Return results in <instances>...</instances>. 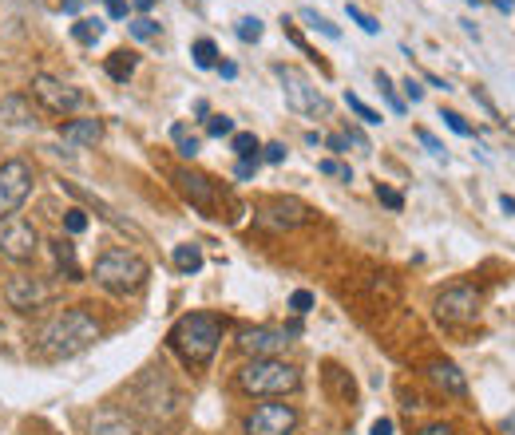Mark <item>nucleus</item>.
Wrapping results in <instances>:
<instances>
[{
    "instance_id": "49530a36",
    "label": "nucleus",
    "mask_w": 515,
    "mask_h": 435,
    "mask_svg": "<svg viewBox=\"0 0 515 435\" xmlns=\"http://www.w3.org/2000/svg\"><path fill=\"white\" fill-rule=\"evenodd\" d=\"M218 72H222V79H234L238 67H234V64H218Z\"/></svg>"
},
{
    "instance_id": "37998d69",
    "label": "nucleus",
    "mask_w": 515,
    "mask_h": 435,
    "mask_svg": "<svg viewBox=\"0 0 515 435\" xmlns=\"http://www.w3.org/2000/svg\"><path fill=\"white\" fill-rule=\"evenodd\" d=\"M325 146L337 151V155H345V151H349V138H345V135H330V138H325Z\"/></svg>"
},
{
    "instance_id": "c9c22d12",
    "label": "nucleus",
    "mask_w": 515,
    "mask_h": 435,
    "mask_svg": "<svg viewBox=\"0 0 515 435\" xmlns=\"http://www.w3.org/2000/svg\"><path fill=\"white\" fill-rule=\"evenodd\" d=\"M440 119H444V123H448V127H452V131H456V135H464V138H468V135H472V127H468V123H464V115H456V111H440Z\"/></svg>"
},
{
    "instance_id": "603ef678",
    "label": "nucleus",
    "mask_w": 515,
    "mask_h": 435,
    "mask_svg": "<svg viewBox=\"0 0 515 435\" xmlns=\"http://www.w3.org/2000/svg\"><path fill=\"white\" fill-rule=\"evenodd\" d=\"M468 4H475V8H480V0H468Z\"/></svg>"
},
{
    "instance_id": "6ab92c4d",
    "label": "nucleus",
    "mask_w": 515,
    "mask_h": 435,
    "mask_svg": "<svg viewBox=\"0 0 515 435\" xmlns=\"http://www.w3.org/2000/svg\"><path fill=\"white\" fill-rule=\"evenodd\" d=\"M52 245V257H56V265H59V273H64V281H79V262H76V245L72 242H64V237H56V242H48Z\"/></svg>"
},
{
    "instance_id": "f704fd0d",
    "label": "nucleus",
    "mask_w": 515,
    "mask_h": 435,
    "mask_svg": "<svg viewBox=\"0 0 515 435\" xmlns=\"http://www.w3.org/2000/svg\"><path fill=\"white\" fill-rule=\"evenodd\" d=\"M64 226H68V234H84L87 230V214L84 210H68L64 214Z\"/></svg>"
},
{
    "instance_id": "a18cd8bd",
    "label": "nucleus",
    "mask_w": 515,
    "mask_h": 435,
    "mask_svg": "<svg viewBox=\"0 0 515 435\" xmlns=\"http://www.w3.org/2000/svg\"><path fill=\"white\" fill-rule=\"evenodd\" d=\"M373 435H393V420H376L373 423Z\"/></svg>"
},
{
    "instance_id": "412c9836",
    "label": "nucleus",
    "mask_w": 515,
    "mask_h": 435,
    "mask_svg": "<svg viewBox=\"0 0 515 435\" xmlns=\"http://www.w3.org/2000/svg\"><path fill=\"white\" fill-rule=\"evenodd\" d=\"M135 52H127V48H119V52H112L107 56V75L112 79H119V84H123V79H131V72H135Z\"/></svg>"
},
{
    "instance_id": "3c124183",
    "label": "nucleus",
    "mask_w": 515,
    "mask_h": 435,
    "mask_svg": "<svg viewBox=\"0 0 515 435\" xmlns=\"http://www.w3.org/2000/svg\"><path fill=\"white\" fill-rule=\"evenodd\" d=\"M135 8L139 13H147V8H155V0H135Z\"/></svg>"
},
{
    "instance_id": "f3484780",
    "label": "nucleus",
    "mask_w": 515,
    "mask_h": 435,
    "mask_svg": "<svg viewBox=\"0 0 515 435\" xmlns=\"http://www.w3.org/2000/svg\"><path fill=\"white\" fill-rule=\"evenodd\" d=\"M99 135H104L99 119H68V123L59 127L64 146H92V143H99Z\"/></svg>"
},
{
    "instance_id": "5701e85b",
    "label": "nucleus",
    "mask_w": 515,
    "mask_h": 435,
    "mask_svg": "<svg viewBox=\"0 0 515 435\" xmlns=\"http://www.w3.org/2000/svg\"><path fill=\"white\" fill-rule=\"evenodd\" d=\"M171 138H175V146H178V155H183V158H194L198 146H203V143H198V135L186 131V123H175L171 127Z\"/></svg>"
},
{
    "instance_id": "20e7f679",
    "label": "nucleus",
    "mask_w": 515,
    "mask_h": 435,
    "mask_svg": "<svg viewBox=\"0 0 515 435\" xmlns=\"http://www.w3.org/2000/svg\"><path fill=\"white\" fill-rule=\"evenodd\" d=\"M147 262L139 253L131 250H107V253H99L95 257V285H104L107 293H135L139 285L147 281Z\"/></svg>"
},
{
    "instance_id": "bb28decb",
    "label": "nucleus",
    "mask_w": 515,
    "mask_h": 435,
    "mask_svg": "<svg viewBox=\"0 0 515 435\" xmlns=\"http://www.w3.org/2000/svg\"><path fill=\"white\" fill-rule=\"evenodd\" d=\"M234 32H238V40H246V44H258V40H262V20H258V16H242L234 24Z\"/></svg>"
},
{
    "instance_id": "79ce46f5",
    "label": "nucleus",
    "mask_w": 515,
    "mask_h": 435,
    "mask_svg": "<svg viewBox=\"0 0 515 435\" xmlns=\"http://www.w3.org/2000/svg\"><path fill=\"white\" fill-rule=\"evenodd\" d=\"M254 171H258V158H242V163H238V178H242V182H246V178H254Z\"/></svg>"
},
{
    "instance_id": "6e6552de",
    "label": "nucleus",
    "mask_w": 515,
    "mask_h": 435,
    "mask_svg": "<svg viewBox=\"0 0 515 435\" xmlns=\"http://www.w3.org/2000/svg\"><path fill=\"white\" fill-rule=\"evenodd\" d=\"M480 313V289L475 285H452L436 297V316L444 324H468Z\"/></svg>"
},
{
    "instance_id": "2f4dec72",
    "label": "nucleus",
    "mask_w": 515,
    "mask_h": 435,
    "mask_svg": "<svg viewBox=\"0 0 515 435\" xmlns=\"http://www.w3.org/2000/svg\"><path fill=\"white\" fill-rule=\"evenodd\" d=\"M376 198H381L389 210H401V206H404V194L393 191V186H384V182H376Z\"/></svg>"
},
{
    "instance_id": "c03bdc74",
    "label": "nucleus",
    "mask_w": 515,
    "mask_h": 435,
    "mask_svg": "<svg viewBox=\"0 0 515 435\" xmlns=\"http://www.w3.org/2000/svg\"><path fill=\"white\" fill-rule=\"evenodd\" d=\"M416 435H456V431L448 428V423H429V428H420Z\"/></svg>"
},
{
    "instance_id": "1a4fd4ad",
    "label": "nucleus",
    "mask_w": 515,
    "mask_h": 435,
    "mask_svg": "<svg viewBox=\"0 0 515 435\" xmlns=\"http://www.w3.org/2000/svg\"><path fill=\"white\" fill-rule=\"evenodd\" d=\"M297 408L294 404H258L246 415V435H294Z\"/></svg>"
},
{
    "instance_id": "0eeeda50",
    "label": "nucleus",
    "mask_w": 515,
    "mask_h": 435,
    "mask_svg": "<svg viewBox=\"0 0 515 435\" xmlns=\"http://www.w3.org/2000/svg\"><path fill=\"white\" fill-rule=\"evenodd\" d=\"M32 95H36V103L48 107L52 115H68V111H76V107L84 103V92H79V87L64 84V79H56L48 72L32 75Z\"/></svg>"
},
{
    "instance_id": "de8ad7c7",
    "label": "nucleus",
    "mask_w": 515,
    "mask_h": 435,
    "mask_svg": "<svg viewBox=\"0 0 515 435\" xmlns=\"http://www.w3.org/2000/svg\"><path fill=\"white\" fill-rule=\"evenodd\" d=\"M500 206H503V214H515V198L503 194V198H500Z\"/></svg>"
},
{
    "instance_id": "58836bf2",
    "label": "nucleus",
    "mask_w": 515,
    "mask_h": 435,
    "mask_svg": "<svg viewBox=\"0 0 515 435\" xmlns=\"http://www.w3.org/2000/svg\"><path fill=\"white\" fill-rule=\"evenodd\" d=\"M401 87H404V99H412V103H420V99H424V87H420V79H412V75H409V79H404Z\"/></svg>"
},
{
    "instance_id": "a878e982",
    "label": "nucleus",
    "mask_w": 515,
    "mask_h": 435,
    "mask_svg": "<svg viewBox=\"0 0 515 435\" xmlns=\"http://www.w3.org/2000/svg\"><path fill=\"white\" fill-rule=\"evenodd\" d=\"M72 36L79 40V44H95V40L104 36V24H99V20H76Z\"/></svg>"
},
{
    "instance_id": "4c0bfd02",
    "label": "nucleus",
    "mask_w": 515,
    "mask_h": 435,
    "mask_svg": "<svg viewBox=\"0 0 515 435\" xmlns=\"http://www.w3.org/2000/svg\"><path fill=\"white\" fill-rule=\"evenodd\" d=\"M416 138H420V143H424V146H429V151H432V155H444V143H440V138H436L432 131H424V127H416Z\"/></svg>"
},
{
    "instance_id": "8fccbe9b",
    "label": "nucleus",
    "mask_w": 515,
    "mask_h": 435,
    "mask_svg": "<svg viewBox=\"0 0 515 435\" xmlns=\"http://www.w3.org/2000/svg\"><path fill=\"white\" fill-rule=\"evenodd\" d=\"M492 4H495V8H500V13H511V8H515V4H511V0H492Z\"/></svg>"
},
{
    "instance_id": "dca6fc26",
    "label": "nucleus",
    "mask_w": 515,
    "mask_h": 435,
    "mask_svg": "<svg viewBox=\"0 0 515 435\" xmlns=\"http://www.w3.org/2000/svg\"><path fill=\"white\" fill-rule=\"evenodd\" d=\"M424 372H429V380H432L440 392H448V395H468V376L456 368L452 360H432Z\"/></svg>"
},
{
    "instance_id": "72a5a7b5",
    "label": "nucleus",
    "mask_w": 515,
    "mask_h": 435,
    "mask_svg": "<svg viewBox=\"0 0 515 435\" xmlns=\"http://www.w3.org/2000/svg\"><path fill=\"white\" fill-rule=\"evenodd\" d=\"M349 20H357V24H361V28H365V32H369V36H376V32H381V24H376V20H373L369 13H361V8H357V4H349Z\"/></svg>"
},
{
    "instance_id": "f8f14e48",
    "label": "nucleus",
    "mask_w": 515,
    "mask_h": 435,
    "mask_svg": "<svg viewBox=\"0 0 515 435\" xmlns=\"http://www.w3.org/2000/svg\"><path fill=\"white\" fill-rule=\"evenodd\" d=\"M40 250V234L32 222H8L5 230H0V253L8 257V262H32Z\"/></svg>"
},
{
    "instance_id": "4be33fe9",
    "label": "nucleus",
    "mask_w": 515,
    "mask_h": 435,
    "mask_svg": "<svg viewBox=\"0 0 515 435\" xmlns=\"http://www.w3.org/2000/svg\"><path fill=\"white\" fill-rule=\"evenodd\" d=\"M230 151H234L238 158H258L262 143H258L254 131H234V135H230Z\"/></svg>"
},
{
    "instance_id": "c85d7f7f",
    "label": "nucleus",
    "mask_w": 515,
    "mask_h": 435,
    "mask_svg": "<svg viewBox=\"0 0 515 435\" xmlns=\"http://www.w3.org/2000/svg\"><path fill=\"white\" fill-rule=\"evenodd\" d=\"M302 20H310V28H317V32H321V36H330V40H341V28H337L333 20L317 16L313 8H305V13H302Z\"/></svg>"
},
{
    "instance_id": "cd10ccee",
    "label": "nucleus",
    "mask_w": 515,
    "mask_h": 435,
    "mask_svg": "<svg viewBox=\"0 0 515 435\" xmlns=\"http://www.w3.org/2000/svg\"><path fill=\"white\" fill-rule=\"evenodd\" d=\"M345 103H349V111L357 115V119H361V123H381V111H373V107L369 103H365V99L361 95H345Z\"/></svg>"
},
{
    "instance_id": "e433bc0d",
    "label": "nucleus",
    "mask_w": 515,
    "mask_h": 435,
    "mask_svg": "<svg viewBox=\"0 0 515 435\" xmlns=\"http://www.w3.org/2000/svg\"><path fill=\"white\" fill-rule=\"evenodd\" d=\"M317 171H321V174H337V178H345V182H353V171H349V166L333 163V158H325V163L317 166Z\"/></svg>"
},
{
    "instance_id": "ddd939ff",
    "label": "nucleus",
    "mask_w": 515,
    "mask_h": 435,
    "mask_svg": "<svg viewBox=\"0 0 515 435\" xmlns=\"http://www.w3.org/2000/svg\"><path fill=\"white\" fill-rule=\"evenodd\" d=\"M175 186H178V194L186 198V202L194 206V210H203V214H211L214 206H218V186L211 182L206 174H198V171H175Z\"/></svg>"
},
{
    "instance_id": "c756f323",
    "label": "nucleus",
    "mask_w": 515,
    "mask_h": 435,
    "mask_svg": "<svg viewBox=\"0 0 515 435\" xmlns=\"http://www.w3.org/2000/svg\"><path fill=\"white\" fill-rule=\"evenodd\" d=\"M206 135H214V138L234 135V119H226V115H211V119H206Z\"/></svg>"
},
{
    "instance_id": "9b49d317",
    "label": "nucleus",
    "mask_w": 515,
    "mask_h": 435,
    "mask_svg": "<svg viewBox=\"0 0 515 435\" xmlns=\"http://www.w3.org/2000/svg\"><path fill=\"white\" fill-rule=\"evenodd\" d=\"M254 222L266 226V230H294V226L310 222V210L294 198H274V202H262L254 210Z\"/></svg>"
},
{
    "instance_id": "4468645a",
    "label": "nucleus",
    "mask_w": 515,
    "mask_h": 435,
    "mask_svg": "<svg viewBox=\"0 0 515 435\" xmlns=\"http://www.w3.org/2000/svg\"><path fill=\"white\" fill-rule=\"evenodd\" d=\"M290 344V333H277V329H246L238 336V349H242L250 360H262V356H277Z\"/></svg>"
},
{
    "instance_id": "a211bd4d",
    "label": "nucleus",
    "mask_w": 515,
    "mask_h": 435,
    "mask_svg": "<svg viewBox=\"0 0 515 435\" xmlns=\"http://www.w3.org/2000/svg\"><path fill=\"white\" fill-rule=\"evenodd\" d=\"M0 119L13 127H28V123H36V111L24 95H5L0 99Z\"/></svg>"
},
{
    "instance_id": "b1692460",
    "label": "nucleus",
    "mask_w": 515,
    "mask_h": 435,
    "mask_svg": "<svg viewBox=\"0 0 515 435\" xmlns=\"http://www.w3.org/2000/svg\"><path fill=\"white\" fill-rule=\"evenodd\" d=\"M191 56H194V64L198 67H218V44L214 40H194V48H191Z\"/></svg>"
},
{
    "instance_id": "ea45409f",
    "label": "nucleus",
    "mask_w": 515,
    "mask_h": 435,
    "mask_svg": "<svg viewBox=\"0 0 515 435\" xmlns=\"http://www.w3.org/2000/svg\"><path fill=\"white\" fill-rule=\"evenodd\" d=\"M262 158H266V163H285V143H270V146H262Z\"/></svg>"
},
{
    "instance_id": "a19ab883",
    "label": "nucleus",
    "mask_w": 515,
    "mask_h": 435,
    "mask_svg": "<svg viewBox=\"0 0 515 435\" xmlns=\"http://www.w3.org/2000/svg\"><path fill=\"white\" fill-rule=\"evenodd\" d=\"M104 8H107V16H112V20L127 16V0H104Z\"/></svg>"
},
{
    "instance_id": "39448f33",
    "label": "nucleus",
    "mask_w": 515,
    "mask_h": 435,
    "mask_svg": "<svg viewBox=\"0 0 515 435\" xmlns=\"http://www.w3.org/2000/svg\"><path fill=\"white\" fill-rule=\"evenodd\" d=\"M274 75L282 79V95H285V107L297 115H330V99L321 95V87L313 84L310 75H302L297 67H285L277 64Z\"/></svg>"
},
{
    "instance_id": "aec40b11",
    "label": "nucleus",
    "mask_w": 515,
    "mask_h": 435,
    "mask_svg": "<svg viewBox=\"0 0 515 435\" xmlns=\"http://www.w3.org/2000/svg\"><path fill=\"white\" fill-rule=\"evenodd\" d=\"M175 270L178 273H198V270H203V250H198L194 242L175 245Z\"/></svg>"
},
{
    "instance_id": "f257e3e1",
    "label": "nucleus",
    "mask_w": 515,
    "mask_h": 435,
    "mask_svg": "<svg viewBox=\"0 0 515 435\" xmlns=\"http://www.w3.org/2000/svg\"><path fill=\"white\" fill-rule=\"evenodd\" d=\"M99 341V321L84 305H72V309L56 313L52 321L40 333V356L48 360H68V356H79L84 349H92Z\"/></svg>"
},
{
    "instance_id": "f03ea898",
    "label": "nucleus",
    "mask_w": 515,
    "mask_h": 435,
    "mask_svg": "<svg viewBox=\"0 0 515 435\" xmlns=\"http://www.w3.org/2000/svg\"><path fill=\"white\" fill-rule=\"evenodd\" d=\"M167 341H171V349L186 368H206L218 352V341H222V321L211 313H186L175 321Z\"/></svg>"
},
{
    "instance_id": "7c9ffc66",
    "label": "nucleus",
    "mask_w": 515,
    "mask_h": 435,
    "mask_svg": "<svg viewBox=\"0 0 515 435\" xmlns=\"http://www.w3.org/2000/svg\"><path fill=\"white\" fill-rule=\"evenodd\" d=\"M131 36L135 40H151V36H158V24L151 16H139V20H131Z\"/></svg>"
},
{
    "instance_id": "423d86ee",
    "label": "nucleus",
    "mask_w": 515,
    "mask_h": 435,
    "mask_svg": "<svg viewBox=\"0 0 515 435\" xmlns=\"http://www.w3.org/2000/svg\"><path fill=\"white\" fill-rule=\"evenodd\" d=\"M28 194H32V166L24 158H8L0 166V222H13Z\"/></svg>"
},
{
    "instance_id": "7ed1b4c3",
    "label": "nucleus",
    "mask_w": 515,
    "mask_h": 435,
    "mask_svg": "<svg viewBox=\"0 0 515 435\" xmlns=\"http://www.w3.org/2000/svg\"><path fill=\"white\" fill-rule=\"evenodd\" d=\"M238 388L250 392V395H290L302 388V372L294 368V364L277 360V356H262V360H250L238 368Z\"/></svg>"
},
{
    "instance_id": "393cba45",
    "label": "nucleus",
    "mask_w": 515,
    "mask_h": 435,
    "mask_svg": "<svg viewBox=\"0 0 515 435\" xmlns=\"http://www.w3.org/2000/svg\"><path fill=\"white\" fill-rule=\"evenodd\" d=\"M376 92H381V95H384V103H389V107H393V111H396V115H404V99H401V95H396L393 79H389V75H384V72H376Z\"/></svg>"
},
{
    "instance_id": "9d476101",
    "label": "nucleus",
    "mask_w": 515,
    "mask_h": 435,
    "mask_svg": "<svg viewBox=\"0 0 515 435\" xmlns=\"http://www.w3.org/2000/svg\"><path fill=\"white\" fill-rule=\"evenodd\" d=\"M52 297H56V289L44 281V277H13V281L5 285V301H8V309H16V313L44 309Z\"/></svg>"
},
{
    "instance_id": "09e8293b",
    "label": "nucleus",
    "mask_w": 515,
    "mask_h": 435,
    "mask_svg": "<svg viewBox=\"0 0 515 435\" xmlns=\"http://www.w3.org/2000/svg\"><path fill=\"white\" fill-rule=\"evenodd\" d=\"M500 428H503V435H515V415H508V420H503Z\"/></svg>"
},
{
    "instance_id": "2eb2a0df",
    "label": "nucleus",
    "mask_w": 515,
    "mask_h": 435,
    "mask_svg": "<svg viewBox=\"0 0 515 435\" xmlns=\"http://www.w3.org/2000/svg\"><path fill=\"white\" fill-rule=\"evenodd\" d=\"M92 435H139V423L127 408H99L92 415Z\"/></svg>"
},
{
    "instance_id": "473e14b6",
    "label": "nucleus",
    "mask_w": 515,
    "mask_h": 435,
    "mask_svg": "<svg viewBox=\"0 0 515 435\" xmlns=\"http://www.w3.org/2000/svg\"><path fill=\"white\" fill-rule=\"evenodd\" d=\"M290 309H294L297 316H305V313L313 309V293H310V289H297V293L290 297Z\"/></svg>"
}]
</instances>
